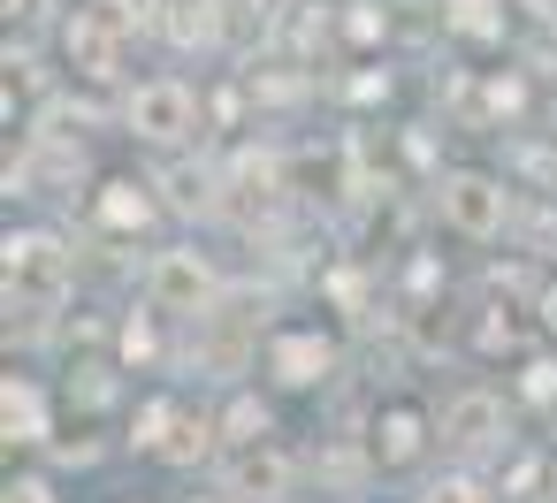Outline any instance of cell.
<instances>
[{
    "instance_id": "cell-1",
    "label": "cell",
    "mask_w": 557,
    "mask_h": 503,
    "mask_svg": "<svg viewBox=\"0 0 557 503\" xmlns=\"http://www.w3.org/2000/svg\"><path fill=\"white\" fill-rule=\"evenodd\" d=\"M70 282V260L54 237H9V305H54Z\"/></svg>"
},
{
    "instance_id": "cell-2",
    "label": "cell",
    "mask_w": 557,
    "mask_h": 503,
    "mask_svg": "<svg viewBox=\"0 0 557 503\" xmlns=\"http://www.w3.org/2000/svg\"><path fill=\"white\" fill-rule=\"evenodd\" d=\"M146 298H153L161 313H207V305H214V267H207L199 252H161L153 275H146Z\"/></svg>"
},
{
    "instance_id": "cell-3",
    "label": "cell",
    "mask_w": 557,
    "mask_h": 503,
    "mask_svg": "<svg viewBox=\"0 0 557 503\" xmlns=\"http://www.w3.org/2000/svg\"><path fill=\"white\" fill-rule=\"evenodd\" d=\"M131 130H138V138H153V146H176V138H191V92H184L176 77H153V85H138V92H131Z\"/></svg>"
},
{
    "instance_id": "cell-4",
    "label": "cell",
    "mask_w": 557,
    "mask_h": 503,
    "mask_svg": "<svg viewBox=\"0 0 557 503\" xmlns=\"http://www.w3.org/2000/svg\"><path fill=\"white\" fill-rule=\"evenodd\" d=\"M504 214H511V199H504L496 176H450V184H443V222H450V229H466V237H496Z\"/></svg>"
},
{
    "instance_id": "cell-5",
    "label": "cell",
    "mask_w": 557,
    "mask_h": 503,
    "mask_svg": "<svg viewBox=\"0 0 557 503\" xmlns=\"http://www.w3.org/2000/svg\"><path fill=\"white\" fill-rule=\"evenodd\" d=\"M496 427H504V404H496L488 389H466V397H450V412H443V442H458V450H488Z\"/></svg>"
},
{
    "instance_id": "cell-6",
    "label": "cell",
    "mask_w": 557,
    "mask_h": 503,
    "mask_svg": "<svg viewBox=\"0 0 557 503\" xmlns=\"http://www.w3.org/2000/svg\"><path fill=\"white\" fill-rule=\"evenodd\" d=\"M268 366H275V381L313 389V381L336 366V351H329V336H275V343H268Z\"/></svg>"
},
{
    "instance_id": "cell-7",
    "label": "cell",
    "mask_w": 557,
    "mask_h": 503,
    "mask_svg": "<svg viewBox=\"0 0 557 503\" xmlns=\"http://www.w3.org/2000/svg\"><path fill=\"white\" fill-rule=\"evenodd\" d=\"M420 442H428V419H420L412 404H389V412L374 419V457H382V465H412Z\"/></svg>"
},
{
    "instance_id": "cell-8",
    "label": "cell",
    "mask_w": 557,
    "mask_h": 503,
    "mask_svg": "<svg viewBox=\"0 0 557 503\" xmlns=\"http://www.w3.org/2000/svg\"><path fill=\"white\" fill-rule=\"evenodd\" d=\"M62 47H70V70H77V77H115V32H108V24L77 16V24L62 32Z\"/></svg>"
},
{
    "instance_id": "cell-9",
    "label": "cell",
    "mask_w": 557,
    "mask_h": 503,
    "mask_svg": "<svg viewBox=\"0 0 557 503\" xmlns=\"http://www.w3.org/2000/svg\"><path fill=\"white\" fill-rule=\"evenodd\" d=\"M0 419H9V442H47V397L9 374V389H0Z\"/></svg>"
},
{
    "instance_id": "cell-10",
    "label": "cell",
    "mask_w": 557,
    "mask_h": 503,
    "mask_svg": "<svg viewBox=\"0 0 557 503\" xmlns=\"http://www.w3.org/2000/svg\"><path fill=\"white\" fill-rule=\"evenodd\" d=\"M146 222H153V199L115 176V184L100 191V229H123V237H131V229H146Z\"/></svg>"
},
{
    "instance_id": "cell-11",
    "label": "cell",
    "mask_w": 557,
    "mask_h": 503,
    "mask_svg": "<svg viewBox=\"0 0 557 503\" xmlns=\"http://www.w3.org/2000/svg\"><path fill=\"white\" fill-rule=\"evenodd\" d=\"M237 488H260V495H275L283 488V457L275 450H260V442H245V457H237V473H230Z\"/></svg>"
},
{
    "instance_id": "cell-12",
    "label": "cell",
    "mask_w": 557,
    "mask_h": 503,
    "mask_svg": "<svg viewBox=\"0 0 557 503\" xmlns=\"http://www.w3.org/2000/svg\"><path fill=\"white\" fill-rule=\"evenodd\" d=\"M450 32H458V39H504L496 0H450Z\"/></svg>"
},
{
    "instance_id": "cell-13",
    "label": "cell",
    "mask_w": 557,
    "mask_h": 503,
    "mask_svg": "<svg viewBox=\"0 0 557 503\" xmlns=\"http://www.w3.org/2000/svg\"><path fill=\"white\" fill-rule=\"evenodd\" d=\"M169 427H176V404L153 397V404L138 412V450H169Z\"/></svg>"
},
{
    "instance_id": "cell-14",
    "label": "cell",
    "mask_w": 557,
    "mask_h": 503,
    "mask_svg": "<svg viewBox=\"0 0 557 503\" xmlns=\"http://www.w3.org/2000/svg\"><path fill=\"white\" fill-rule=\"evenodd\" d=\"M222 427H230V442H260V435H268V412H260V404H252V397H237V404H230V419H222Z\"/></svg>"
},
{
    "instance_id": "cell-15",
    "label": "cell",
    "mask_w": 557,
    "mask_h": 503,
    "mask_svg": "<svg viewBox=\"0 0 557 503\" xmlns=\"http://www.w3.org/2000/svg\"><path fill=\"white\" fill-rule=\"evenodd\" d=\"M85 16H92V24H108V32L123 39V32H138V0H92Z\"/></svg>"
},
{
    "instance_id": "cell-16",
    "label": "cell",
    "mask_w": 557,
    "mask_h": 503,
    "mask_svg": "<svg viewBox=\"0 0 557 503\" xmlns=\"http://www.w3.org/2000/svg\"><path fill=\"white\" fill-rule=\"evenodd\" d=\"M207 435H214L207 419H176V435H169V457H199V450H207Z\"/></svg>"
},
{
    "instance_id": "cell-17",
    "label": "cell",
    "mask_w": 557,
    "mask_h": 503,
    "mask_svg": "<svg viewBox=\"0 0 557 503\" xmlns=\"http://www.w3.org/2000/svg\"><path fill=\"white\" fill-rule=\"evenodd\" d=\"M252 24H260V9H252V0H222V32H230V39H245Z\"/></svg>"
},
{
    "instance_id": "cell-18",
    "label": "cell",
    "mask_w": 557,
    "mask_h": 503,
    "mask_svg": "<svg viewBox=\"0 0 557 503\" xmlns=\"http://www.w3.org/2000/svg\"><path fill=\"white\" fill-rule=\"evenodd\" d=\"M527 397H534V404H549V397H557V366H549V359H534V366H527Z\"/></svg>"
},
{
    "instance_id": "cell-19",
    "label": "cell",
    "mask_w": 557,
    "mask_h": 503,
    "mask_svg": "<svg viewBox=\"0 0 557 503\" xmlns=\"http://www.w3.org/2000/svg\"><path fill=\"white\" fill-rule=\"evenodd\" d=\"M9 503H54L47 480H9Z\"/></svg>"
},
{
    "instance_id": "cell-20",
    "label": "cell",
    "mask_w": 557,
    "mask_h": 503,
    "mask_svg": "<svg viewBox=\"0 0 557 503\" xmlns=\"http://www.w3.org/2000/svg\"><path fill=\"white\" fill-rule=\"evenodd\" d=\"M54 0H9V24H47Z\"/></svg>"
},
{
    "instance_id": "cell-21",
    "label": "cell",
    "mask_w": 557,
    "mask_h": 503,
    "mask_svg": "<svg viewBox=\"0 0 557 503\" xmlns=\"http://www.w3.org/2000/svg\"><path fill=\"white\" fill-rule=\"evenodd\" d=\"M488 108H496V115H511V108H519V85H511V77H496V85H488Z\"/></svg>"
},
{
    "instance_id": "cell-22",
    "label": "cell",
    "mask_w": 557,
    "mask_h": 503,
    "mask_svg": "<svg viewBox=\"0 0 557 503\" xmlns=\"http://www.w3.org/2000/svg\"><path fill=\"white\" fill-rule=\"evenodd\" d=\"M123 351H131V359H146V351H153V328H146V320H131V328H123Z\"/></svg>"
},
{
    "instance_id": "cell-23",
    "label": "cell",
    "mask_w": 557,
    "mask_h": 503,
    "mask_svg": "<svg viewBox=\"0 0 557 503\" xmlns=\"http://www.w3.org/2000/svg\"><path fill=\"white\" fill-rule=\"evenodd\" d=\"M428 503H473V480H443V488H428Z\"/></svg>"
},
{
    "instance_id": "cell-24",
    "label": "cell",
    "mask_w": 557,
    "mask_h": 503,
    "mask_svg": "<svg viewBox=\"0 0 557 503\" xmlns=\"http://www.w3.org/2000/svg\"><path fill=\"white\" fill-rule=\"evenodd\" d=\"M549 320H557V290H549Z\"/></svg>"
}]
</instances>
